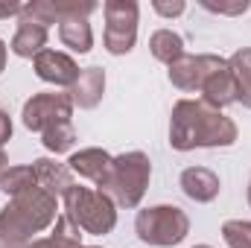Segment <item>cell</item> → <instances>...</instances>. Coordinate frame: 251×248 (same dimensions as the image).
<instances>
[{
	"mask_svg": "<svg viewBox=\"0 0 251 248\" xmlns=\"http://www.w3.org/2000/svg\"><path fill=\"white\" fill-rule=\"evenodd\" d=\"M237 140V123L204 99H181L173 108L170 143L178 152L204 146H231Z\"/></svg>",
	"mask_w": 251,
	"mask_h": 248,
	"instance_id": "cell-1",
	"label": "cell"
},
{
	"mask_svg": "<svg viewBox=\"0 0 251 248\" xmlns=\"http://www.w3.org/2000/svg\"><path fill=\"white\" fill-rule=\"evenodd\" d=\"M56 196L41 187L15 196L0 210V248H21L32 243V234H41L44 228L56 225Z\"/></svg>",
	"mask_w": 251,
	"mask_h": 248,
	"instance_id": "cell-2",
	"label": "cell"
},
{
	"mask_svg": "<svg viewBox=\"0 0 251 248\" xmlns=\"http://www.w3.org/2000/svg\"><path fill=\"white\" fill-rule=\"evenodd\" d=\"M114 207L117 204L102 190L73 184L64 193V210H67L70 222L85 234H97V237L111 234L114 225H117V210Z\"/></svg>",
	"mask_w": 251,
	"mask_h": 248,
	"instance_id": "cell-3",
	"label": "cell"
},
{
	"mask_svg": "<svg viewBox=\"0 0 251 248\" xmlns=\"http://www.w3.org/2000/svg\"><path fill=\"white\" fill-rule=\"evenodd\" d=\"M149 175H152L149 158L143 152H126V155H117L111 161L108 178L102 181L100 190L120 207H137L143 193H146Z\"/></svg>",
	"mask_w": 251,
	"mask_h": 248,
	"instance_id": "cell-4",
	"label": "cell"
},
{
	"mask_svg": "<svg viewBox=\"0 0 251 248\" xmlns=\"http://www.w3.org/2000/svg\"><path fill=\"white\" fill-rule=\"evenodd\" d=\"M134 231L143 243L158 248H170L184 243L190 234V219L187 213L176 204H158V207H146L137 213L134 219Z\"/></svg>",
	"mask_w": 251,
	"mask_h": 248,
	"instance_id": "cell-5",
	"label": "cell"
},
{
	"mask_svg": "<svg viewBox=\"0 0 251 248\" xmlns=\"http://www.w3.org/2000/svg\"><path fill=\"white\" fill-rule=\"evenodd\" d=\"M105 50L111 56L131 53L137 41V3L134 0H105Z\"/></svg>",
	"mask_w": 251,
	"mask_h": 248,
	"instance_id": "cell-6",
	"label": "cell"
},
{
	"mask_svg": "<svg viewBox=\"0 0 251 248\" xmlns=\"http://www.w3.org/2000/svg\"><path fill=\"white\" fill-rule=\"evenodd\" d=\"M73 114V99L70 94H35L24 105V125L29 131H47L59 123H70Z\"/></svg>",
	"mask_w": 251,
	"mask_h": 248,
	"instance_id": "cell-7",
	"label": "cell"
},
{
	"mask_svg": "<svg viewBox=\"0 0 251 248\" xmlns=\"http://www.w3.org/2000/svg\"><path fill=\"white\" fill-rule=\"evenodd\" d=\"M222 62H225V59L210 56V53H204V56H187V53H184L178 62L170 64V82H173L178 91H201L207 73L216 70Z\"/></svg>",
	"mask_w": 251,
	"mask_h": 248,
	"instance_id": "cell-8",
	"label": "cell"
},
{
	"mask_svg": "<svg viewBox=\"0 0 251 248\" xmlns=\"http://www.w3.org/2000/svg\"><path fill=\"white\" fill-rule=\"evenodd\" d=\"M32 67L38 73V79L56 85V88H73L76 79H79V64L73 62L67 53H59V50H44L32 59Z\"/></svg>",
	"mask_w": 251,
	"mask_h": 248,
	"instance_id": "cell-9",
	"label": "cell"
},
{
	"mask_svg": "<svg viewBox=\"0 0 251 248\" xmlns=\"http://www.w3.org/2000/svg\"><path fill=\"white\" fill-rule=\"evenodd\" d=\"M201 94H204V102L213 108H225V105L237 102V85H234V73H231L228 62H222L216 70L207 73Z\"/></svg>",
	"mask_w": 251,
	"mask_h": 248,
	"instance_id": "cell-10",
	"label": "cell"
},
{
	"mask_svg": "<svg viewBox=\"0 0 251 248\" xmlns=\"http://www.w3.org/2000/svg\"><path fill=\"white\" fill-rule=\"evenodd\" d=\"M111 155L105 149H82V152H73L70 155V173L82 175V178H91L97 187H102V181L108 178V170H111Z\"/></svg>",
	"mask_w": 251,
	"mask_h": 248,
	"instance_id": "cell-11",
	"label": "cell"
},
{
	"mask_svg": "<svg viewBox=\"0 0 251 248\" xmlns=\"http://www.w3.org/2000/svg\"><path fill=\"white\" fill-rule=\"evenodd\" d=\"M181 190H184L187 198L204 204V201H213L219 196L222 184H219V175L216 173H210L204 167H190V170L181 173Z\"/></svg>",
	"mask_w": 251,
	"mask_h": 248,
	"instance_id": "cell-12",
	"label": "cell"
},
{
	"mask_svg": "<svg viewBox=\"0 0 251 248\" xmlns=\"http://www.w3.org/2000/svg\"><path fill=\"white\" fill-rule=\"evenodd\" d=\"M102 94H105V70L102 67H85L79 73L73 91H70V99L79 108H97Z\"/></svg>",
	"mask_w": 251,
	"mask_h": 248,
	"instance_id": "cell-13",
	"label": "cell"
},
{
	"mask_svg": "<svg viewBox=\"0 0 251 248\" xmlns=\"http://www.w3.org/2000/svg\"><path fill=\"white\" fill-rule=\"evenodd\" d=\"M44 47H47V26L21 18L18 32L12 35L9 50H12L15 56H21V59H35L38 53H44Z\"/></svg>",
	"mask_w": 251,
	"mask_h": 248,
	"instance_id": "cell-14",
	"label": "cell"
},
{
	"mask_svg": "<svg viewBox=\"0 0 251 248\" xmlns=\"http://www.w3.org/2000/svg\"><path fill=\"white\" fill-rule=\"evenodd\" d=\"M32 170H35V178H38V187L41 190H47L50 196H62L73 187V175H70V167H64V164H56V161H50V158H38L35 164H32Z\"/></svg>",
	"mask_w": 251,
	"mask_h": 248,
	"instance_id": "cell-15",
	"label": "cell"
},
{
	"mask_svg": "<svg viewBox=\"0 0 251 248\" xmlns=\"http://www.w3.org/2000/svg\"><path fill=\"white\" fill-rule=\"evenodd\" d=\"M59 38L73 53H88L91 44H94V32H91L88 18H64V21H59Z\"/></svg>",
	"mask_w": 251,
	"mask_h": 248,
	"instance_id": "cell-16",
	"label": "cell"
},
{
	"mask_svg": "<svg viewBox=\"0 0 251 248\" xmlns=\"http://www.w3.org/2000/svg\"><path fill=\"white\" fill-rule=\"evenodd\" d=\"M21 248H82V234H79V228L70 222V216L64 213V216L56 219L50 237H44V240H38V243H26V246H21Z\"/></svg>",
	"mask_w": 251,
	"mask_h": 248,
	"instance_id": "cell-17",
	"label": "cell"
},
{
	"mask_svg": "<svg viewBox=\"0 0 251 248\" xmlns=\"http://www.w3.org/2000/svg\"><path fill=\"white\" fill-rule=\"evenodd\" d=\"M228 67H231V73H234L237 102H243L246 108H251V47L237 50V53L228 59Z\"/></svg>",
	"mask_w": 251,
	"mask_h": 248,
	"instance_id": "cell-18",
	"label": "cell"
},
{
	"mask_svg": "<svg viewBox=\"0 0 251 248\" xmlns=\"http://www.w3.org/2000/svg\"><path fill=\"white\" fill-rule=\"evenodd\" d=\"M149 50H152V56H155L158 62L173 64L184 56V38H181L178 32H173V29H158V32H152V38H149Z\"/></svg>",
	"mask_w": 251,
	"mask_h": 248,
	"instance_id": "cell-19",
	"label": "cell"
},
{
	"mask_svg": "<svg viewBox=\"0 0 251 248\" xmlns=\"http://www.w3.org/2000/svg\"><path fill=\"white\" fill-rule=\"evenodd\" d=\"M32 187H38V178H35L32 167H9L3 173V178H0V190L6 196H12V198L26 193V190H32Z\"/></svg>",
	"mask_w": 251,
	"mask_h": 248,
	"instance_id": "cell-20",
	"label": "cell"
},
{
	"mask_svg": "<svg viewBox=\"0 0 251 248\" xmlns=\"http://www.w3.org/2000/svg\"><path fill=\"white\" fill-rule=\"evenodd\" d=\"M41 143L47 146V152L62 155V152H67V149H73V143H76V131H73V125L70 123H59V125H53V128H47V131L41 134Z\"/></svg>",
	"mask_w": 251,
	"mask_h": 248,
	"instance_id": "cell-21",
	"label": "cell"
},
{
	"mask_svg": "<svg viewBox=\"0 0 251 248\" xmlns=\"http://www.w3.org/2000/svg\"><path fill=\"white\" fill-rule=\"evenodd\" d=\"M21 18L24 21H32V24H41V26H50L59 21V12H56V3L50 0H35V3H26L21 9Z\"/></svg>",
	"mask_w": 251,
	"mask_h": 248,
	"instance_id": "cell-22",
	"label": "cell"
},
{
	"mask_svg": "<svg viewBox=\"0 0 251 248\" xmlns=\"http://www.w3.org/2000/svg\"><path fill=\"white\" fill-rule=\"evenodd\" d=\"M222 237L231 248H251V222L231 219L222 225Z\"/></svg>",
	"mask_w": 251,
	"mask_h": 248,
	"instance_id": "cell-23",
	"label": "cell"
},
{
	"mask_svg": "<svg viewBox=\"0 0 251 248\" xmlns=\"http://www.w3.org/2000/svg\"><path fill=\"white\" fill-rule=\"evenodd\" d=\"M201 6L204 9H210V12H219V15H243V12H249V0H240V3H231V6H225V3H210V0H201Z\"/></svg>",
	"mask_w": 251,
	"mask_h": 248,
	"instance_id": "cell-24",
	"label": "cell"
},
{
	"mask_svg": "<svg viewBox=\"0 0 251 248\" xmlns=\"http://www.w3.org/2000/svg\"><path fill=\"white\" fill-rule=\"evenodd\" d=\"M152 9H155L158 15H164V18H178V15L187 9V3H184V0H173V3H170V0H155Z\"/></svg>",
	"mask_w": 251,
	"mask_h": 248,
	"instance_id": "cell-25",
	"label": "cell"
},
{
	"mask_svg": "<svg viewBox=\"0 0 251 248\" xmlns=\"http://www.w3.org/2000/svg\"><path fill=\"white\" fill-rule=\"evenodd\" d=\"M9 137H12V120H9L6 111H0V146H3Z\"/></svg>",
	"mask_w": 251,
	"mask_h": 248,
	"instance_id": "cell-26",
	"label": "cell"
},
{
	"mask_svg": "<svg viewBox=\"0 0 251 248\" xmlns=\"http://www.w3.org/2000/svg\"><path fill=\"white\" fill-rule=\"evenodd\" d=\"M24 6H0V18H12V15H21Z\"/></svg>",
	"mask_w": 251,
	"mask_h": 248,
	"instance_id": "cell-27",
	"label": "cell"
},
{
	"mask_svg": "<svg viewBox=\"0 0 251 248\" xmlns=\"http://www.w3.org/2000/svg\"><path fill=\"white\" fill-rule=\"evenodd\" d=\"M3 67H6V41L0 38V73H3Z\"/></svg>",
	"mask_w": 251,
	"mask_h": 248,
	"instance_id": "cell-28",
	"label": "cell"
},
{
	"mask_svg": "<svg viewBox=\"0 0 251 248\" xmlns=\"http://www.w3.org/2000/svg\"><path fill=\"white\" fill-rule=\"evenodd\" d=\"M3 173H6V152L0 149V178H3Z\"/></svg>",
	"mask_w": 251,
	"mask_h": 248,
	"instance_id": "cell-29",
	"label": "cell"
},
{
	"mask_svg": "<svg viewBox=\"0 0 251 248\" xmlns=\"http://www.w3.org/2000/svg\"><path fill=\"white\" fill-rule=\"evenodd\" d=\"M249 207H251V184H249Z\"/></svg>",
	"mask_w": 251,
	"mask_h": 248,
	"instance_id": "cell-30",
	"label": "cell"
},
{
	"mask_svg": "<svg viewBox=\"0 0 251 248\" xmlns=\"http://www.w3.org/2000/svg\"><path fill=\"white\" fill-rule=\"evenodd\" d=\"M193 248H210V246H193Z\"/></svg>",
	"mask_w": 251,
	"mask_h": 248,
	"instance_id": "cell-31",
	"label": "cell"
},
{
	"mask_svg": "<svg viewBox=\"0 0 251 248\" xmlns=\"http://www.w3.org/2000/svg\"><path fill=\"white\" fill-rule=\"evenodd\" d=\"M82 248H100V246H82Z\"/></svg>",
	"mask_w": 251,
	"mask_h": 248,
	"instance_id": "cell-32",
	"label": "cell"
}]
</instances>
